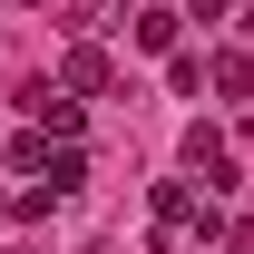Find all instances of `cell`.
I'll return each instance as SVG.
<instances>
[{"label":"cell","instance_id":"6da1fadb","mask_svg":"<svg viewBox=\"0 0 254 254\" xmlns=\"http://www.w3.org/2000/svg\"><path fill=\"white\" fill-rule=\"evenodd\" d=\"M195 225L215 235V205H195V186H186V176H166V186H157V245L176 254V245L195 235Z\"/></svg>","mask_w":254,"mask_h":254},{"label":"cell","instance_id":"7a4b0ae2","mask_svg":"<svg viewBox=\"0 0 254 254\" xmlns=\"http://www.w3.org/2000/svg\"><path fill=\"white\" fill-rule=\"evenodd\" d=\"M186 166L205 176V186H235V166H225V137H215V127H186Z\"/></svg>","mask_w":254,"mask_h":254},{"label":"cell","instance_id":"3957f363","mask_svg":"<svg viewBox=\"0 0 254 254\" xmlns=\"http://www.w3.org/2000/svg\"><path fill=\"white\" fill-rule=\"evenodd\" d=\"M59 88L68 98H98V88H108V49H68V59H59Z\"/></svg>","mask_w":254,"mask_h":254},{"label":"cell","instance_id":"277c9868","mask_svg":"<svg viewBox=\"0 0 254 254\" xmlns=\"http://www.w3.org/2000/svg\"><path fill=\"white\" fill-rule=\"evenodd\" d=\"M39 176H49V195H78V176H88V157H78V147H59V157L39 166Z\"/></svg>","mask_w":254,"mask_h":254},{"label":"cell","instance_id":"5b68a950","mask_svg":"<svg viewBox=\"0 0 254 254\" xmlns=\"http://www.w3.org/2000/svg\"><path fill=\"white\" fill-rule=\"evenodd\" d=\"M176 39V10H137V49H166Z\"/></svg>","mask_w":254,"mask_h":254},{"label":"cell","instance_id":"8992f818","mask_svg":"<svg viewBox=\"0 0 254 254\" xmlns=\"http://www.w3.org/2000/svg\"><path fill=\"white\" fill-rule=\"evenodd\" d=\"M215 10H235V0H195V20H215Z\"/></svg>","mask_w":254,"mask_h":254},{"label":"cell","instance_id":"52a82bcc","mask_svg":"<svg viewBox=\"0 0 254 254\" xmlns=\"http://www.w3.org/2000/svg\"><path fill=\"white\" fill-rule=\"evenodd\" d=\"M195 254H205V245H195Z\"/></svg>","mask_w":254,"mask_h":254}]
</instances>
